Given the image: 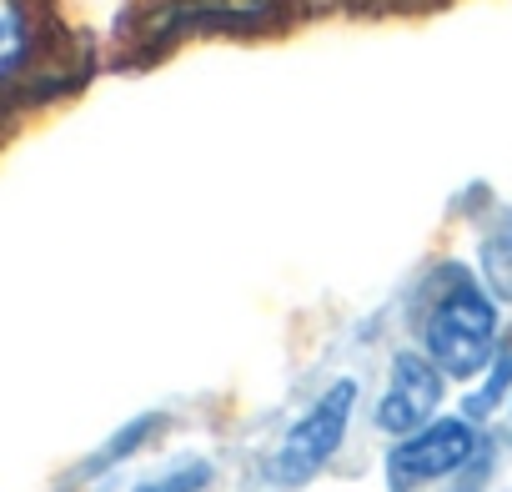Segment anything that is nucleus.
<instances>
[{
	"label": "nucleus",
	"instance_id": "10",
	"mask_svg": "<svg viewBox=\"0 0 512 492\" xmlns=\"http://www.w3.org/2000/svg\"><path fill=\"white\" fill-rule=\"evenodd\" d=\"M156 422H161V417H141V422H131V427H121V432L111 437V447H106V452H101V457L91 462V472H96V467H111V462H121V457H126V452H131L136 442H146V432H151Z\"/></svg>",
	"mask_w": 512,
	"mask_h": 492
},
{
	"label": "nucleus",
	"instance_id": "7",
	"mask_svg": "<svg viewBox=\"0 0 512 492\" xmlns=\"http://www.w3.org/2000/svg\"><path fill=\"white\" fill-rule=\"evenodd\" d=\"M31 51V21L21 0H0V81H6Z\"/></svg>",
	"mask_w": 512,
	"mask_h": 492
},
{
	"label": "nucleus",
	"instance_id": "2",
	"mask_svg": "<svg viewBox=\"0 0 512 492\" xmlns=\"http://www.w3.org/2000/svg\"><path fill=\"white\" fill-rule=\"evenodd\" d=\"M352 412H357V382L342 377V382H332V387L292 422V432L282 437L277 477H282V482H307L312 472H322L327 457L342 447V437H347V427H352Z\"/></svg>",
	"mask_w": 512,
	"mask_h": 492
},
{
	"label": "nucleus",
	"instance_id": "1",
	"mask_svg": "<svg viewBox=\"0 0 512 492\" xmlns=\"http://www.w3.org/2000/svg\"><path fill=\"white\" fill-rule=\"evenodd\" d=\"M422 347L442 377H477L497 357V307L467 272H447V287L422 317Z\"/></svg>",
	"mask_w": 512,
	"mask_h": 492
},
{
	"label": "nucleus",
	"instance_id": "5",
	"mask_svg": "<svg viewBox=\"0 0 512 492\" xmlns=\"http://www.w3.org/2000/svg\"><path fill=\"white\" fill-rule=\"evenodd\" d=\"M277 16V0H176L161 11V36H191V31H236V26H262Z\"/></svg>",
	"mask_w": 512,
	"mask_h": 492
},
{
	"label": "nucleus",
	"instance_id": "3",
	"mask_svg": "<svg viewBox=\"0 0 512 492\" xmlns=\"http://www.w3.org/2000/svg\"><path fill=\"white\" fill-rule=\"evenodd\" d=\"M477 452V432L462 417H437L427 427H417L412 437H402L387 457V487L392 492H412L422 482L452 477L467 457Z\"/></svg>",
	"mask_w": 512,
	"mask_h": 492
},
{
	"label": "nucleus",
	"instance_id": "4",
	"mask_svg": "<svg viewBox=\"0 0 512 492\" xmlns=\"http://www.w3.org/2000/svg\"><path fill=\"white\" fill-rule=\"evenodd\" d=\"M442 402V367L422 352H402L387 372V392L377 402V427L392 437H412L417 427L432 422Z\"/></svg>",
	"mask_w": 512,
	"mask_h": 492
},
{
	"label": "nucleus",
	"instance_id": "9",
	"mask_svg": "<svg viewBox=\"0 0 512 492\" xmlns=\"http://www.w3.org/2000/svg\"><path fill=\"white\" fill-rule=\"evenodd\" d=\"M206 482H211V467L206 462H186V467H176V472H166L156 482H141L136 492H201Z\"/></svg>",
	"mask_w": 512,
	"mask_h": 492
},
{
	"label": "nucleus",
	"instance_id": "8",
	"mask_svg": "<svg viewBox=\"0 0 512 492\" xmlns=\"http://www.w3.org/2000/svg\"><path fill=\"white\" fill-rule=\"evenodd\" d=\"M512 387V347H502L497 357H492V367H487V382H482V392L467 402V412H487L502 392Z\"/></svg>",
	"mask_w": 512,
	"mask_h": 492
},
{
	"label": "nucleus",
	"instance_id": "6",
	"mask_svg": "<svg viewBox=\"0 0 512 492\" xmlns=\"http://www.w3.org/2000/svg\"><path fill=\"white\" fill-rule=\"evenodd\" d=\"M482 277H487V292L512 302V216H502L487 236H482Z\"/></svg>",
	"mask_w": 512,
	"mask_h": 492
}]
</instances>
